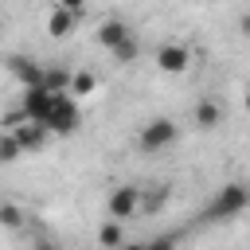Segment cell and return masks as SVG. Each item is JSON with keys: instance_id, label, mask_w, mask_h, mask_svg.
<instances>
[{"instance_id": "cell-1", "label": "cell", "mask_w": 250, "mask_h": 250, "mask_svg": "<svg viewBox=\"0 0 250 250\" xmlns=\"http://www.w3.org/2000/svg\"><path fill=\"white\" fill-rule=\"evenodd\" d=\"M250 207V188L246 184H223L219 191H215V199H211V207H207V219H215V223H227V219H234V215H242Z\"/></svg>"}, {"instance_id": "cell-2", "label": "cell", "mask_w": 250, "mask_h": 250, "mask_svg": "<svg viewBox=\"0 0 250 250\" xmlns=\"http://www.w3.org/2000/svg\"><path fill=\"white\" fill-rule=\"evenodd\" d=\"M43 125L51 129V137H70V133H78V125H82L78 98H70V94H55L51 113L43 117Z\"/></svg>"}, {"instance_id": "cell-3", "label": "cell", "mask_w": 250, "mask_h": 250, "mask_svg": "<svg viewBox=\"0 0 250 250\" xmlns=\"http://www.w3.org/2000/svg\"><path fill=\"white\" fill-rule=\"evenodd\" d=\"M176 137H180V125H176L172 117H152V121L141 125V133H137V148L152 156V152L176 145Z\"/></svg>"}, {"instance_id": "cell-4", "label": "cell", "mask_w": 250, "mask_h": 250, "mask_svg": "<svg viewBox=\"0 0 250 250\" xmlns=\"http://www.w3.org/2000/svg\"><path fill=\"white\" fill-rule=\"evenodd\" d=\"M105 211H109V219H133L137 211H141V188H133V184H121V188H113L109 191V199H105Z\"/></svg>"}, {"instance_id": "cell-5", "label": "cell", "mask_w": 250, "mask_h": 250, "mask_svg": "<svg viewBox=\"0 0 250 250\" xmlns=\"http://www.w3.org/2000/svg\"><path fill=\"white\" fill-rule=\"evenodd\" d=\"M156 66H160L164 74H184V70L191 66V51H188L184 43H160V47H156Z\"/></svg>"}, {"instance_id": "cell-6", "label": "cell", "mask_w": 250, "mask_h": 250, "mask_svg": "<svg viewBox=\"0 0 250 250\" xmlns=\"http://www.w3.org/2000/svg\"><path fill=\"white\" fill-rule=\"evenodd\" d=\"M51 102H55V94H51L47 86H27V90L20 94V109H23L31 121H43V117L51 113Z\"/></svg>"}, {"instance_id": "cell-7", "label": "cell", "mask_w": 250, "mask_h": 250, "mask_svg": "<svg viewBox=\"0 0 250 250\" xmlns=\"http://www.w3.org/2000/svg\"><path fill=\"white\" fill-rule=\"evenodd\" d=\"M12 133H16V141H20L23 152H43L47 141H51V129H47L43 121H31V117H27L20 129H12Z\"/></svg>"}, {"instance_id": "cell-8", "label": "cell", "mask_w": 250, "mask_h": 250, "mask_svg": "<svg viewBox=\"0 0 250 250\" xmlns=\"http://www.w3.org/2000/svg\"><path fill=\"white\" fill-rule=\"evenodd\" d=\"M8 66H12V74H16V82L27 90V86H43V74H47V66H39L35 59H23V55H12L8 59Z\"/></svg>"}, {"instance_id": "cell-9", "label": "cell", "mask_w": 250, "mask_h": 250, "mask_svg": "<svg viewBox=\"0 0 250 250\" xmlns=\"http://www.w3.org/2000/svg\"><path fill=\"white\" fill-rule=\"evenodd\" d=\"M125 35H133V27H129L125 20H117V16H109V20H102V23H98V43H102L105 51H113Z\"/></svg>"}, {"instance_id": "cell-10", "label": "cell", "mask_w": 250, "mask_h": 250, "mask_svg": "<svg viewBox=\"0 0 250 250\" xmlns=\"http://www.w3.org/2000/svg\"><path fill=\"white\" fill-rule=\"evenodd\" d=\"M74 23H78V16H74V12L55 8V12L47 16V35H51V39H66V35H74Z\"/></svg>"}, {"instance_id": "cell-11", "label": "cell", "mask_w": 250, "mask_h": 250, "mask_svg": "<svg viewBox=\"0 0 250 250\" xmlns=\"http://www.w3.org/2000/svg\"><path fill=\"white\" fill-rule=\"evenodd\" d=\"M219 121H223V105L211 102V98H203V102L195 105V129L211 133V129H219Z\"/></svg>"}, {"instance_id": "cell-12", "label": "cell", "mask_w": 250, "mask_h": 250, "mask_svg": "<svg viewBox=\"0 0 250 250\" xmlns=\"http://www.w3.org/2000/svg\"><path fill=\"white\" fill-rule=\"evenodd\" d=\"M125 242V223L121 219H105L102 227H98V246L102 250H117Z\"/></svg>"}, {"instance_id": "cell-13", "label": "cell", "mask_w": 250, "mask_h": 250, "mask_svg": "<svg viewBox=\"0 0 250 250\" xmlns=\"http://www.w3.org/2000/svg\"><path fill=\"white\" fill-rule=\"evenodd\" d=\"M70 78H74V70H66V66H47L43 86H47L51 94H70Z\"/></svg>"}, {"instance_id": "cell-14", "label": "cell", "mask_w": 250, "mask_h": 250, "mask_svg": "<svg viewBox=\"0 0 250 250\" xmlns=\"http://www.w3.org/2000/svg\"><path fill=\"white\" fill-rule=\"evenodd\" d=\"M168 195H172L168 184H160V188H152V191H141V211H148V215L164 211V207H168Z\"/></svg>"}, {"instance_id": "cell-15", "label": "cell", "mask_w": 250, "mask_h": 250, "mask_svg": "<svg viewBox=\"0 0 250 250\" xmlns=\"http://www.w3.org/2000/svg\"><path fill=\"white\" fill-rule=\"evenodd\" d=\"M98 90V74L94 70H74V78H70V98H90Z\"/></svg>"}, {"instance_id": "cell-16", "label": "cell", "mask_w": 250, "mask_h": 250, "mask_svg": "<svg viewBox=\"0 0 250 250\" xmlns=\"http://www.w3.org/2000/svg\"><path fill=\"white\" fill-rule=\"evenodd\" d=\"M109 55H113V62H125V66H129V62H137V59H141V43H137V35H125Z\"/></svg>"}, {"instance_id": "cell-17", "label": "cell", "mask_w": 250, "mask_h": 250, "mask_svg": "<svg viewBox=\"0 0 250 250\" xmlns=\"http://www.w3.org/2000/svg\"><path fill=\"white\" fill-rule=\"evenodd\" d=\"M20 156H23V148H20L16 133H4V129H0V164H16Z\"/></svg>"}, {"instance_id": "cell-18", "label": "cell", "mask_w": 250, "mask_h": 250, "mask_svg": "<svg viewBox=\"0 0 250 250\" xmlns=\"http://www.w3.org/2000/svg\"><path fill=\"white\" fill-rule=\"evenodd\" d=\"M0 227L20 230V227H23V211H20L16 203H0Z\"/></svg>"}, {"instance_id": "cell-19", "label": "cell", "mask_w": 250, "mask_h": 250, "mask_svg": "<svg viewBox=\"0 0 250 250\" xmlns=\"http://www.w3.org/2000/svg\"><path fill=\"white\" fill-rule=\"evenodd\" d=\"M23 121H27V113H23L20 105H16V109H8V113L0 117V129H4V133H12V129H20Z\"/></svg>"}, {"instance_id": "cell-20", "label": "cell", "mask_w": 250, "mask_h": 250, "mask_svg": "<svg viewBox=\"0 0 250 250\" xmlns=\"http://www.w3.org/2000/svg\"><path fill=\"white\" fill-rule=\"evenodd\" d=\"M145 250H176V234H160V238L145 242Z\"/></svg>"}, {"instance_id": "cell-21", "label": "cell", "mask_w": 250, "mask_h": 250, "mask_svg": "<svg viewBox=\"0 0 250 250\" xmlns=\"http://www.w3.org/2000/svg\"><path fill=\"white\" fill-rule=\"evenodd\" d=\"M59 8H66V12L82 16V12H86V0H59Z\"/></svg>"}, {"instance_id": "cell-22", "label": "cell", "mask_w": 250, "mask_h": 250, "mask_svg": "<svg viewBox=\"0 0 250 250\" xmlns=\"http://www.w3.org/2000/svg\"><path fill=\"white\" fill-rule=\"evenodd\" d=\"M35 250H55V242H51V238H39V242H35Z\"/></svg>"}, {"instance_id": "cell-23", "label": "cell", "mask_w": 250, "mask_h": 250, "mask_svg": "<svg viewBox=\"0 0 250 250\" xmlns=\"http://www.w3.org/2000/svg\"><path fill=\"white\" fill-rule=\"evenodd\" d=\"M117 250H145V242H121Z\"/></svg>"}, {"instance_id": "cell-24", "label": "cell", "mask_w": 250, "mask_h": 250, "mask_svg": "<svg viewBox=\"0 0 250 250\" xmlns=\"http://www.w3.org/2000/svg\"><path fill=\"white\" fill-rule=\"evenodd\" d=\"M242 31H246V35H250V16H246V20H242Z\"/></svg>"}, {"instance_id": "cell-25", "label": "cell", "mask_w": 250, "mask_h": 250, "mask_svg": "<svg viewBox=\"0 0 250 250\" xmlns=\"http://www.w3.org/2000/svg\"><path fill=\"white\" fill-rule=\"evenodd\" d=\"M246 109H250V90H246Z\"/></svg>"}]
</instances>
